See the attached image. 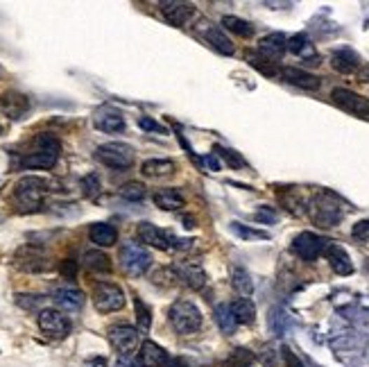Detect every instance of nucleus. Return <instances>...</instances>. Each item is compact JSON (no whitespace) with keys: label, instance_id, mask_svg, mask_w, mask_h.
I'll return each mask as SVG.
<instances>
[{"label":"nucleus","instance_id":"f257e3e1","mask_svg":"<svg viewBox=\"0 0 369 367\" xmlns=\"http://www.w3.org/2000/svg\"><path fill=\"white\" fill-rule=\"evenodd\" d=\"M59 152H62V143L53 134H39L32 143V152L21 159V166L32 168V171H50L55 168Z\"/></svg>","mask_w":369,"mask_h":367},{"label":"nucleus","instance_id":"f03ea898","mask_svg":"<svg viewBox=\"0 0 369 367\" xmlns=\"http://www.w3.org/2000/svg\"><path fill=\"white\" fill-rule=\"evenodd\" d=\"M53 182L46 180V177H36V175H27L23 180H18L14 186V200L18 206H23L25 211H39L43 197L48 191H55Z\"/></svg>","mask_w":369,"mask_h":367},{"label":"nucleus","instance_id":"7ed1b4c3","mask_svg":"<svg viewBox=\"0 0 369 367\" xmlns=\"http://www.w3.org/2000/svg\"><path fill=\"white\" fill-rule=\"evenodd\" d=\"M308 215L311 220L320 227H335L337 222L342 220L344 209L337 202V197L333 193H320L315 195L311 202H308Z\"/></svg>","mask_w":369,"mask_h":367},{"label":"nucleus","instance_id":"20e7f679","mask_svg":"<svg viewBox=\"0 0 369 367\" xmlns=\"http://www.w3.org/2000/svg\"><path fill=\"white\" fill-rule=\"evenodd\" d=\"M168 320H170L173 329L177 333L191 335V333L199 331V326H202V313H199V309L193 302L179 300L168 309Z\"/></svg>","mask_w":369,"mask_h":367},{"label":"nucleus","instance_id":"39448f33","mask_svg":"<svg viewBox=\"0 0 369 367\" xmlns=\"http://www.w3.org/2000/svg\"><path fill=\"white\" fill-rule=\"evenodd\" d=\"M95 159L100 164H105L107 168H114V171H127L132 168L136 161V152L132 145L121 143V141H112L100 145L95 150Z\"/></svg>","mask_w":369,"mask_h":367},{"label":"nucleus","instance_id":"423d86ee","mask_svg":"<svg viewBox=\"0 0 369 367\" xmlns=\"http://www.w3.org/2000/svg\"><path fill=\"white\" fill-rule=\"evenodd\" d=\"M121 265L129 276H141L152 265V254L138 243H125L121 247Z\"/></svg>","mask_w":369,"mask_h":367},{"label":"nucleus","instance_id":"0eeeda50","mask_svg":"<svg viewBox=\"0 0 369 367\" xmlns=\"http://www.w3.org/2000/svg\"><path fill=\"white\" fill-rule=\"evenodd\" d=\"M93 304L100 313H114L121 311L125 306V293L121 286L109 283V281H100L93 288Z\"/></svg>","mask_w":369,"mask_h":367},{"label":"nucleus","instance_id":"6e6552de","mask_svg":"<svg viewBox=\"0 0 369 367\" xmlns=\"http://www.w3.org/2000/svg\"><path fill=\"white\" fill-rule=\"evenodd\" d=\"M136 234H138V238H141V243H145L149 247H156V250H163V252L175 250V247H182L179 243H184V241H177V236L168 234L166 229H159V227L152 222H141Z\"/></svg>","mask_w":369,"mask_h":367},{"label":"nucleus","instance_id":"1a4fd4ad","mask_svg":"<svg viewBox=\"0 0 369 367\" xmlns=\"http://www.w3.org/2000/svg\"><path fill=\"white\" fill-rule=\"evenodd\" d=\"M109 342L121 356H134L138 342H141V335H138V329H134V326L118 324L109 329Z\"/></svg>","mask_w":369,"mask_h":367},{"label":"nucleus","instance_id":"9d476101","mask_svg":"<svg viewBox=\"0 0 369 367\" xmlns=\"http://www.w3.org/2000/svg\"><path fill=\"white\" fill-rule=\"evenodd\" d=\"M39 329H41L48 338H66L71 333V320L57 309H43L39 313Z\"/></svg>","mask_w":369,"mask_h":367},{"label":"nucleus","instance_id":"9b49d317","mask_svg":"<svg viewBox=\"0 0 369 367\" xmlns=\"http://www.w3.org/2000/svg\"><path fill=\"white\" fill-rule=\"evenodd\" d=\"M324 247H326V241L317 234H313V232L297 234L295 241H293V252L299 256V259H304L308 263L317 261V256L324 254Z\"/></svg>","mask_w":369,"mask_h":367},{"label":"nucleus","instance_id":"f8f14e48","mask_svg":"<svg viewBox=\"0 0 369 367\" xmlns=\"http://www.w3.org/2000/svg\"><path fill=\"white\" fill-rule=\"evenodd\" d=\"M14 265L23 272H46V270H50L48 256L39 250V247H29V245L21 247V250L16 252Z\"/></svg>","mask_w":369,"mask_h":367},{"label":"nucleus","instance_id":"ddd939ff","mask_svg":"<svg viewBox=\"0 0 369 367\" xmlns=\"http://www.w3.org/2000/svg\"><path fill=\"white\" fill-rule=\"evenodd\" d=\"M197 34L202 36L211 48H215L220 55H234V44L229 41V36L217 25L208 23V21H204V18H202L199 25H197Z\"/></svg>","mask_w":369,"mask_h":367},{"label":"nucleus","instance_id":"4468645a","mask_svg":"<svg viewBox=\"0 0 369 367\" xmlns=\"http://www.w3.org/2000/svg\"><path fill=\"white\" fill-rule=\"evenodd\" d=\"M333 102L344 109L349 114H356V116H369V100L363 95H358L354 91H349V88H333Z\"/></svg>","mask_w":369,"mask_h":367},{"label":"nucleus","instance_id":"2eb2a0df","mask_svg":"<svg viewBox=\"0 0 369 367\" xmlns=\"http://www.w3.org/2000/svg\"><path fill=\"white\" fill-rule=\"evenodd\" d=\"M93 125L98 127L100 132H105V134H118V132L125 130V118H123L121 112H118V109L105 105V107H100L95 112Z\"/></svg>","mask_w":369,"mask_h":367},{"label":"nucleus","instance_id":"dca6fc26","mask_svg":"<svg viewBox=\"0 0 369 367\" xmlns=\"http://www.w3.org/2000/svg\"><path fill=\"white\" fill-rule=\"evenodd\" d=\"M159 9H161L163 18L175 27H184L191 18L195 16V5L193 3H159Z\"/></svg>","mask_w":369,"mask_h":367},{"label":"nucleus","instance_id":"f3484780","mask_svg":"<svg viewBox=\"0 0 369 367\" xmlns=\"http://www.w3.org/2000/svg\"><path fill=\"white\" fill-rule=\"evenodd\" d=\"M324 256H326L328 265L333 267V272H335V274L347 276V274H351V272H354V263H351V259H349V254L344 252V247H340L337 243H326V247H324Z\"/></svg>","mask_w":369,"mask_h":367},{"label":"nucleus","instance_id":"a211bd4d","mask_svg":"<svg viewBox=\"0 0 369 367\" xmlns=\"http://www.w3.org/2000/svg\"><path fill=\"white\" fill-rule=\"evenodd\" d=\"M281 77L286 79V82H290L299 88H306V91H317V88L322 86V79L304 71V68H295V66H286L281 68Z\"/></svg>","mask_w":369,"mask_h":367},{"label":"nucleus","instance_id":"6ab92c4d","mask_svg":"<svg viewBox=\"0 0 369 367\" xmlns=\"http://www.w3.org/2000/svg\"><path fill=\"white\" fill-rule=\"evenodd\" d=\"M286 51H288V39L281 32H272L258 41V53L265 59H270V62H279Z\"/></svg>","mask_w":369,"mask_h":367},{"label":"nucleus","instance_id":"aec40b11","mask_svg":"<svg viewBox=\"0 0 369 367\" xmlns=\"http://www.w3.org/2000/svg\"><path fill=\"white\" fill-rule=\"evenodd\" d=\"M138 361L143 363V367H168L170 365V356H168L163 347H159L152 340H145L141 345V352H138Z\"/></svg>","mask_w":369,"mask_h":367},{"label":"nucleus","instance_id":"412c9836","mask_svg":"<svg viewBox=\"0 0 369 367\" xmlns=\"http://www.w3.org/2000/svg\"><path fill=\"white\" fill-rule=\"evenodd\" d=\"M0 107H3V112L12 118V121H18V118H23L29 109V100H27V95L18 93V91H7L0 98Z\"/></svg>","mask_w":369,"mask_h":367},{"label":"nucleus","instance_id":"4be33fe9","mask_svg":"<svg viewBox=\"0 0 369 367\" xmlns=\"http://www.w3.org/2000/svg\"><path fill=\"white\" fill-rule=\"evenodd\" d=\"M53 300H55V304H57L62 311H71V313L79 311V309L84 306V295L79 293L77 288H71V286L55 291Z\"/></svg>","mask_w":369,"mask_h":367},{"label":"nucleus","instance_id":"5701e85b","mask_svg":"<svg viewBox=\"0 0 369 367\" xmlns=\"http://www.w3.org/2000/svg\"><path fill=\"white\" fill-rule=\"evenodd\" d=\"M331 66L337 73L351 75L358 71V66H361V57H358L354 51H349V48H340V51H335L331 55Z\"/></svg>","mask_w":369,"mask_h":367},{"label":"nucleus","instance_id":"b1692460","mask_svg":"<svg viewBox=\"0 0 369 367\" xmlns=\"http://www.w3.org/2000/svg\"><path fill=\"white\" fill-rule=\"evenodd\" d=\"M177 274H179V279H184V283L188 286V288H193V291L204 288V283H206L204 270L199 265H193V263L177 265Z\"/></svg>","mask_w":369,"mask_h":367},{"label":"nucleus","instance_id":"393cba45","mask_svg":"<svg viewBox=\"0 0 369 367\" xmlns=\"http://www.w3.org/2000/svg\"><path fill=\"white\" fill-rule=\"evenodd\" d=\"M88 238H91V243H95L98 247H112L118 241V232L116 227H112L109 222H95L91 225V229H88Z\"/></svg>","mask_w":369,"mask_h":367},{"label":"nucleus","instance_id":"a878e982","mask_svg":"<svg viewBox=\"0 0 369 367\" xmlns=\"http://www.w3.org/2000/svg\"><path fill=\"white\" fill-rule=\"evenodd\" d=\"M154 204L163 211H177L186 204V200L177 188H161V191L154 193Z\"/></svg>","mask_w":369,"mask_h":367},{"label":"nucleus","instance_id":"bb28decb","mask_svg":"<svg viewBox=\"0 0 369 367\" xmlns=\"http://www.w3.org/2000/svg\"><path fill=\"white\" fill-rule=\"evenodd\" d=\"M288 51L295 53L297 57H304V59H311L313 64H320L317 62V55H315V48L311 44V39L306 34H295L288 39Z\"/></svg>","mask_w":369,"mask_h":367},{"label":"nucleus","instance_id":"cd10ccee","mask_svg":"<svg viewBox=\"0 0 369 367\" xmlns=\"http://www.w3.org/2000/svg\"><path fill=\"white\" fill-rule=\"evenodd\" d=\"M175 171L177 166L170 159H147L141 166V173L145 177H166V175H173Z\"/></svg>","mask_w":369,"mask_h":367},{"label":"nucleus","instance_id":"c85d7f7f","mask_svg":"<svg viewBox=\"0 0 369 367\" xmlns=\"http://www.w3.org/2000/svg\"><path fill=\"white\" fill-rule=\"evenodd\" d=\"M229 306H232V313H234L238 324H254V320H256V306L249 302V297L234 300Z\"/></svg>","mask_w":369,"mask_h":367},{"label":"nucleus","instance_id":"c756f323","mask_svg":"<svg viewBox=\"0 0 369 367\" xmlns=\"http://www.w3.org/2000/svg\"><path fill=\"white\" fill-rule=\"evenodd\" d=\"M213 315H215V322H217V326H220L222 333H227V335L236 333L238 322H236V317L232 313V306H229V304H217Z\"/></svg>","mask_w":369,"mask_h":367},{"label":"nucleus","instance_id":"7c9ffc66","mask_svg":"<svg viewBox=\"0 0 369 367\" xmlns=\"http://www.w3.org/2000/svg\"><path fill=\"white\" fill-rule=\"evenodd\" d=\"M245 59L249 62V66H254L261 75H267V77H276V75H281V71H279V68L274 66V62H270V59H265L261 53L249 51V53H245Z\"/></svg>","mask_w":369,"mask_h":367},{"label":"nucleus","instance_id":"2f4dec72","mask_svg":"<svg viewBox=\"0 0 369 367\" xmlns=\"http://www.w3.org/2000/svg\"><path fill=\"white\" fill-rule=\"evenodd\" d=\"M267 322H270V329L274 335H283L293 326V317L288 315L281 306H274L270 311V317H267Z\"/></svg>","mask_w":369,"mask_h":367},{"label":"nucleus","instance_id":"473e14b6","mask_svg":"<svg viewBox=\"0 0 369 367\" xmlns=\"http://www.w3.org/2000/svg\"><path fill=\"white\" fill-rule=\"evenodd\" d=\"M84 265L88 267V270H93V272H109L112 270V261H109V256L105 252H100V250H88L84 252Z\"/></svg>","mask_w":369,"mask_h":367},{"label":"nucleus","instance_id":"72a5a7b5","mask_svg":"<svg viewBox=\"0 0 369 367\" xmlns=\"http://www.w3.org/2000/svg\"><path fill=\"white\" fill-rule=\"evenodd\" d=\"M232 286L241 293L243 297H249L254 293V283H252V276L245 270V267H234L232 272Z\"/></svg>","mask_w":369,"mask_h":367},{"label":"nucleus","instance_id":"f704fd0d","mask_svg":"<svg viewBox=\"0 0 369 367\" xmlns=\"http://www.w3.org/2000/svg\"><path fill=\"white\" fill-rule=\"evenodd\" d=\"M222 25L229 29V32H234L238 36H252L254 34V27L249 25L247 21H243V18H238V16H222Z\"/></svg>","mask_w":369,"mask_h":367},{"label":"nucleus","instance_id":"c9c22d12","mask_svg":"<svg viewBox=\"0 0 369 367\" xmlns=\"http://www.w3.org/2000/svg\"><path fill=\"white\" fill-rule=\"evenodd\" d=\"M232 227V232L236 234V236H241V238H245V241H267L270 238V234L267 232H261V229H252V227H245V225H241V222H232L229 225Z\"/></svg>","mask_w":369,"mask_h":367},{"label":"nucleus","instance_id":"e433bc0d","mask_svg":"<svg viewBox=\"0 0 369 367\" xmlns=\"http://www.w3.org/2000/svg\"><path fill=\"white\" fill-rule=\"evenodd\" d=\"M134 309H136L138 329H141V331H149V326H152V311L147 309V304L141 300V297H134Z\"/></svg>","mask_w":369,"mask_h":367},{"label":"nucleus","instance_id":"4c0bfd02","mask_svg":"<svg viewBox=\"0 0 369 367\" xmlns=\"http://www.w3.org/2000/svg\"><path fill=\"white\" fill-rule=\"evenodd\" d=\"M252 363H254V356L249 349H234L229 354L224 367H252Z\"/></svg>","mask_w":369,"mask_h":367},{"label":"nucleus","instance_id":"58836bf2","mask_svg":"<svg viewBox=\"0 0 369 367\" xmlns=\"http://www.w3.org/2000/svg\"><path fill=\"white\" fill-rule=\"evenodd\" d=\"M79 186H82V195L84 197H88V200H95V197L100 195V177L95 175V173H91V175H86L82 182H79Z\"/></svg>","mask_w":369,"mask_h":367},{"label":"nucleus","instance_id":"ea45409f","mask_svg":"<svg viewBox=\"0 0 369 367\" xmlns=\"http://www.w3.org/2000/svg\"><path fill=\"white\" fill-rule=\"evenodd\" d=\"M215 154H220L224 161L229 164V168H245L247 161L245 159L238 154L236 150H232V147H222V145H215Z\"/></svg>","mask_w":369,"mask_h":367},{"label":"nucleus","instance_id":"a19ab883","mask_svg":"<svg viewBox=\"0 0 369 367\" xmlns=\"http://www.w3.org/2000/svg\"><path fill=\"white\" fill-rule=\"evenodd\" d=\"M121 195L129 202H138V200H143L145 197V186L138 184V182H129L121 188Z\"/></svg>","mask_w":369,"mask_h":367},{"label":"nucleus","instance_id":"79ce46f5","mask_svg":"<svg viewBox=\"0 0 369 367\" xmlns=\"http://www.w3.org/2000/svg\"><path fill=\"white\" fill-rule=\"evenodd\" d=\"M16 304L21 306L25 311H34L39 304H43V297L41 295H16Z\"/></svg>","mask_w":369,"mask_h":367},{"label":"nucleus","instance_id":"37998d69","mask_svg":"<svg viewBox=\"0 0 369 367\" xmlns=\"http://www.w3.org/2000/svg\"><path fill=\"white\" fill-rule=\"evenodd\" d=\"M351 234H354L356 241H363V243H367V241H369V220H361V222H356Z\"/></svg>","mask_w":369,"mask_h":367},{"label":"nucleus","instance_id":"c03bdc74","mask_svg":"<svg viewBox=\"0 0 369 367\" xmlns=\"http://www.w3.org/2000/svg\"><path fill=\"white\" fill-rule=\"evenodd\" d=\"M138 127H143V130H147V132H159V134H168V130L163 125H159L156 121H152V118H141V121H138Z\"/></svg>","mask_w":369,"mask_h":367},{"label":"nucleus","instance_id":"a18cd8bd","mask_svg":"<svg viewBox=\"0 0 369 367\" xmlns=\"http://www.w3.org/2000/svg\"><path fill=\"white\" fill-rule=\"evenodd\" d=\"M281 356H283L286 367H304V363L299 361V356L290 349V347H283V349H281Z\"/></svg>","mask_w":369,"mask_h":367},{"label":"nucleus","instance_id":"49530a36","mask_svg":"<svg viewBox=\"0 0 369 367\" xmlns=\"http://www.w3.org/2000/svg\"><path fill=\"white\" fill-rule=\"evenodd\" d=\"M254 218L258 222H276V213L270 211V209H265V206H263V209H258Z\"/></svg>","mask_w":369,"mask_h":367},{"label":"nucleus","instance_id":"de8ad7c7","mask_svg":"<svg viewBox=\"0 0 369 367\" xmlns=\"http://www.w3.org/2000/svg\"><path fill=\"white\" fill-rule=\"evenodd\" d=\"M116 367H143V363L136 361L134 356H121L118 363H116Z\"/></svg>","mask_w":369,"mask_h":367},{"label":"nucleus","instance_id":"09e8293b","mask_svg":"<svg viewBox=\"0 0 369 367\" xmlns=\"http://www.w3.org/2000/svg\"><path fill=\"white\" fill-rule=\"evenodd\" d=\"M75 272H77V263H75V261L68 259V261L62 263V274H64V276H68V279H73Z\"/></svg>","mask_w":369,"mask_h":367},{"label":"nucleus","instance_id":"8fccbe9b","mask_svg":"<svg viewBox=\"0 0 369 367\" xmlns=\"http://www.w3.org/2000/svg\"><path fill=\"white\" fill-rule=\"evenodd\" d=\"M199 164H204L206 168H211V171H220V161H217V156L211 154V156H204V159H197Z\"/></svg>","mask_w":369,"mask_h":367},{"label":"nucleus","instance_id":"3c124183","mask_svg":"<svg viewBox=\"0 0 369 367\" xmlns=\"http://www.w3.org/2000/svg\"><path fill=\"white\" fill-rule=\"evenodd\" d=\"M261 361L267 363V367H276V361H274V352L270 349V347H265L263 354H261Z\"/></svg>","mask_w":369,"mask_h":367},{"label":"nucleus","instance_id":"603ef678","mask_svg":"<svg viewBox=\"0 0 369 367\" xmlns=\"http://www.w3.org/2000/svg\"><path fill=\"white\" fill-rule=\"evenodd\" d=\"M84 367H107V361L105 359H88L84 363Z\"/></svg>","mask_w":369,"mask_h":367},{"label":"nucleus","instance_id":"864d4df0","mask_svg":"<svg viewBox=\"0 0 369 367\" xmlns=\"http://www.w3.org/2000/svg\"><path fill=\"white\" fill-rule=\"evenodd\" d=\"M168 367H193V365L188 363L186 359H170V365Z\"/></svg>","mask_w":369,"mask_h":367},{"label":"nucleus","instance_id":"5fc2aeb1","mask_svg":"<svg viewBox=\"0 0 369 367\" xmlns=\"http://www.w3.org/2000/svg\"><path fill=\"white\" fill-rule=\"evenodd\" d=\"M361 82H367L369 84V66H365L361 71Z\"/></svg>","mask_w":369,"mask_h":367},{"label":"nucleus","instance_id":"6e6d98bb","mask_svg":"<svg viewBox=\"0 0 369 367\" xmlns=\"http://www.w3.org/2000/svg\"><path fill=\"white\" fill-rule=\"evenodd\" d=\"M0 132H3V127H0Z\"/></svg>","mask_w":369,"mask_h":367}]
</instances>
